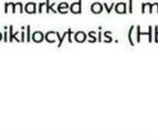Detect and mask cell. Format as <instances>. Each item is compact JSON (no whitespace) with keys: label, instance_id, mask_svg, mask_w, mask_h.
<instances>
[{"label":"cell","instance_id":"1","mask_svg":"<svg viewBox=\"0 0 158 138\" xmlns=\"http://www.w3.org/2000/svg\"><path fill=\"white\" fill-rule=\"evenodd\" d=\"M70 11L74 14H79L82 11V0H79L77 2H74V3L71 4L70 6Z\"/></svg>","mask_w":158,"mask_h":138},{"label":"cell","instance_id":"2","mask_svg":"<svg viewBox=\"0 0 158 138\" xmlns=\"http://www.w3.org/2000/svg\"><path fill=\"white\" fill-rule=\"evenodd\" d=\"M126 3L125 2H118V3L115 6V11H116V13H119V14H124V13H126Z\"/></svg>","mask_w":158,"mask_h":138},{"label":"cell","instance_id":"3","mask_svg":"<svg viewBox=\"0 0 158 138\" xmlns=\"http://www.w3.org/2000/svg\"><path fill=\"white\" fill-rule=\"evenodd\" d=\"M35 9H37V6H35V2H28L25 6V12L29 13V14H33V13H35Z\"/></svg>","mask_w":158,"mask_h":138},{"label":"cell","instance_id":"4","mask_svg":"<svg viewBox=\"0 0 158 138\" xmlns=\"http://www.w3.org/2000/svg\"><path fill=\"white\" fill-rule=\"evenodd\" d=\"M43 39H44V34L43 32H33L32 34V40L35 42H42L43 41Z\"/></svg>","mask_w":158,"mask_h":138},{"label":"cell","instance_id":"5","mask_svg":"<svg viewBox=\"0 0 158 138\" xmlns=\"http://www.w3.org/2000/svg\"><path fill=\"white\" fill-rule=\"evenodd\" d=\"M92 11L96 14H98V13H101L102 11V4L100 3V2H95V3L92 4Z\"/></svg>","mask_w":158,"mask_h":138},{"label":"cell","instance_id":"6","mask_svg":"<svg viewBox=\"0 0 158 138\" xmlns=\"http://www.w3.org/2000/svg\"><path fill=\"white\" fill-rule=\"evenodd\" d=\"M74 38L77 42H83V41H85V39H86V35L84 34L83 32H79L74 35Z\"/></svg>","mask_w":158,"mask_h":138},{"label":"cell","instance_id":"7","mask_svg":"<svg viewBox=\"0 0 158 138\" xmlns=\"http://www.w3.org/2000/svg\"><path fill=\"white\" fill-rule=\"evenodd\" d=\"M68 9H69L68 3H66V2H63V3H60L58 6V12L67 13V12H68Z\"/></svg>","mask_w":158,"mask_h":138},{"label":"cell","instance_id":"8","mask_svg":"<svg viewBox=\"0 0 158 138\" xmlns=\"http://www.w3.org/2000/svg\"><path fill=\"white\" fill-rule=\"evenodd\" d=\"M16 35H19V34L13 35V26H10V42H12L13 39H16L17 41H19V38H16Z\"/></svg>","mask_w":158,"mask_h":138},{"label":"cell","instance_id":"9","mask_svg":"<svg viewBox=\"0 0 158 138\" xmlns=\"http://www.w3.org/2000/svg\"><path fill=\"white\" fill-rule=\"evenodd\" d=\"M29 32H30V26H27V41H29Z\"/></svg>","mask_w":158,"mask_h":138},{"label":"cell","instance_id":"10","mask_svg":"<svg viewBox=\"0 0 158 138\" xmlns=\"http://www.w3.org/2000/svg\"><path fill=\"white\" fill-rule=\"evenodd\" d=\"M44 6L43 2H42V3H40V6H39V12H40V13L42 12V6Z\"/></svg>","mask_w":158,"mask_h":138},{"label":"cell","instance_id":"11","mask_svg":"<svg viewBox=\"0 0 158 138\" xmlns=\"http://www.w3.org/2000/svg\"><path fill=\"white\" fill-rule=\"evenodd\" d=\"M2 40V35H1V32H0V41Z\"/></svg>","mask_w":158,"mask_h":138}]
</instances>
